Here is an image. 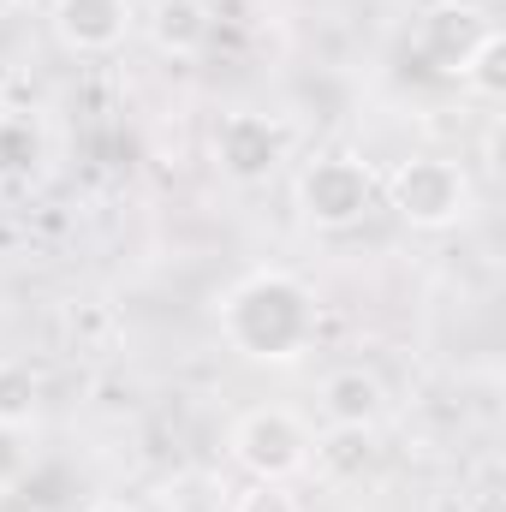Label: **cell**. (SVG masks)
Listing matches in <instances>:
<instances>
[{
  "label": "cell",
  "instance_id": "1",
  "mask_svg": "<svg viewBox=\"0 0 506 512\" xmlns=\"http://www.w3.org/2000/svg\"><path fill=\"white\" fill-rule=\"evenodd\" d=\"M322 334L316 292L286 268H251L221 298V340L251 364H298Z\"/></svg>",
  "mask_w": 506,
  "mask_h": 512
},
{
  "label": "cell",
  "instance_id": "2",
  "mask_svg": "<svg viewBox=\"0 0 506 512\" xmlns=\"http://www.w3.org/2000/svg\"><path fill=\"white\" fill-rule=\"evenodd\" d=\"M387 209L417 227V233H447L459 221H471L477 209V191H471V173L447 155H411L387 173Z\"/></svg>",
  "mask_w": 506,
  "mask_h": 512
},
{
  "label": "cell",
  "instance_id": "3",
  "mask_svg": "<svg viewBox=\"0 0 506 512\" xmlns=\"http://www.w3.org/2000/svg\"><path fill=\"white\" fill-rule=\"evenodd\" d=\"M376 191H381V179L370 173V161H358V155H316L292 179V203H298V215L316 233L358 227L376 209Z\"/></svg>",
  "mask_w": 506,
  "mask_h": 512
},
{
  "label": "cell",
  "instance_id": "4",
  "mask_svg": "<svg viewBox=\"0 0 506 512\" xmlns=\"http://www.w3.org/2000/svg\"><path fill=\"white\" fill-rule=\"evenodd\" d=\"M310 423L286 405H256L233 423V459L251 471V483H292L298 471H310Z\"/></svg>",
  "mask_w": 506,
  "mask_h": 512
},
{
  "label": "cell",
  "instance_id": "5",
  "mask_svg": "<svg viewBox=\"0 0 506 512\" xmlns=\"http://www.w3.org/2000/svg\"><path fill=\"white\" fill-rule=\"evenodd\" d=\"M209 155H215V167H221L233 185H262V179H274V173L286 167V155H292V126L274 120V114H251V108L221 114V126L209 137Z\"/></svg>",
  "mask_w": 506,
  "mask_h": 512
},
{
  "label": "cell",
  "instance_id": "6",
  "mask_svg": "<svg viewBox=\"0 0 506 512\" xmlns=\"http://www.w3.org/2000/svg\"><path fill=\"white\" fill-rule=\"evenodd\" d=\"M48 24L72 54H114L131 36V0H54Z\"/></svg>",
  "mask_w": 506,
  "mask_h": 512
},
{
  "label": "cell",
  "instance_id": "7",
  "mask_svg": "<svg viewBox=\"0 0 506 512\" xmlns=\"http://www.w3.org/2000/svg\"><path fill=\"white\" fill-rule=\"evenodd\" d=\"M322 417L328 429H381L387 417V387L364 364H346L322 382Z\"/></svg>",
  "mask_w": 506,
  "mask_h": 512
},
{
  "label": "cell",
  "instance_id": "8",
  "mask_svg": "<svg viewBox=\"0 0 506 512\" xmlns=\"http://www.w3.org/2000/svg\"><path fill=\"white\" fill-rule=\"evenodd\" d=\"M143 30H149V42H155L161 54L191 60V54L209 42L215 18H209V0H155L149 18H143Z\"/></svg>",
  "mask_w": 506,
  "mask_h": 512
},
{
  "label": "cell",
  "instance_id": "9",
  "mask_svg": "<svg viewBox=\"0 0 506 512\" xmlns=\"http://www.w3.org/2000/svg\"><path fill=\"white\" fill-rule=\"evenodd\" d=\"M370 435H376V429H334L328 441H316V447H310V465H316L328 483H352V477H364V471H370V459H376Z\"/></svg>",
  "mask_w": 506,
  "mask_h": 512
},
{
  "label": "cell",
  "instance_id": "10",
  "mask_svg": "<svg viewBox=\"0 0 506 512\" xmlns=\"http://www.w3.org/2000/svg\"><path fill=\"white\" fill-rule=\"evenodd\" d=\"M459 84L471 96H483V102H501L506 96V36L501 30H483L471 42V54L459 60Z\"/></svg>",
  "mask_w": 506,
  "mask_h": 512
},
{
  "label": "cell",
  "instance_id": "11",
  "mask_svg": "<svg viewBox=\"0 0 506 512\" xmlns=\"http://www.w3.org/2000/svg\"><path fill=\"white\" fill-rule=\"evenodd\" d=\"M42 411V376L24 358H0V423L30 429Z\"/></svg>",
  "mask_w": 506,
  "mask_h": 512
},
{
  "label": "cell",
  "instance_id": "12",
  "mask_svg": "<svg viewBox=\"0 0 506 512\" xmlns=\"http://www.w3.org/2000/svg\"><path fill=\"white\" fill-rule=\"evenodd\" d=\"M42 167V126L24 114H0V179H30Z\"/></svg>",
  "mask_w": 506,
  "mask_h": 512
},
{
  "label": "cell",
  "instance_id": "13",
  "mask_svg": "<svg viewBox=\"0 0 506 512\" xmlns=\"http://www.w3.org/2000/svg\"><path fill=\"white\" fill-rule=\"evenodd\" d=\"M30 471V429L0 423V489H18Z\"/></svg>",
  "mask_w": 506,
  "mask_h": 512
},
{
  "label": "cell",
  "instance_id": "14",
  "mask_svg": "<svg viewBox=\"0 0 506 512\" xmlns=\"http://www.w3.org/2000/svg\"><path fill=\"white\" fill-rule=\"evenodd\" d=\"M233 512H304V507H298V495H292L286 483H251V489L233 501Z\"/></svg>",
  "mask_w": 506,
  "mask_h": 512
},
{
  "label": "cell",
  "instance_id": "15",
  "mask_svg": "<svg viewBox=\"0 0 506 512\" xmlns=\"http://www.w3.org/2000/svg\"><path fill=\"white\" fill-rule=\"evenodd\" d=\"M447 12H465V18H483V12H495V0H441Z\"/></svg>",
  "mask_w": 506,
  "mask_h": 512
},
{
  "label": "cell",
  "instance_id": "16",
  "mask_svg": "<svg viewBox=\"0 0 506 512\" xmlns=\"http://www.w3.org/2000/svg\"><path fill=\"white\" fill-rule=\"evenodd\" d=\"M90 512H143V507H137V501H96Z\"/></svg>",
  "mask_w": 506,
  "mask_h": 512
},
{
  "label": "cell",
  "instance_id": "17",
  "mask_svg": "<svg viewBox=\"0 0 506 512\" xmlns=\"http://www.w3.org/2000/svg\"><path fill=\"white\" fill-rule=\"evenodd\" d=\"M12 6H18V0H0V18H12Z\"/></svg>",
  "mask_w": 506,
  "mask_h": 512
}]
</instances>
